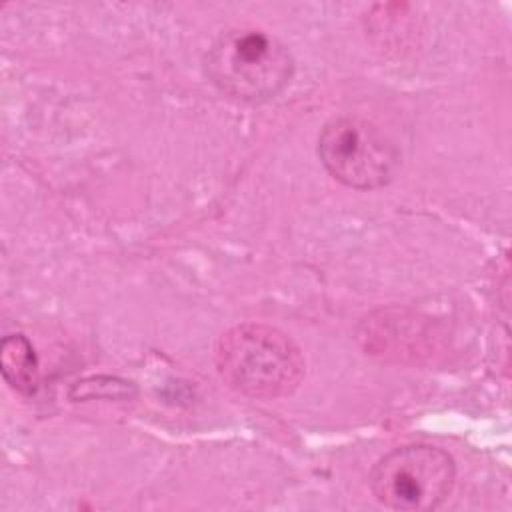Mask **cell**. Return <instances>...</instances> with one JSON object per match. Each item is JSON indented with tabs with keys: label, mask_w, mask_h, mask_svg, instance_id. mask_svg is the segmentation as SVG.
I'll list each match as a JSON object with an SVG mask.
<instances>
[{
	"label": "cell",
	"mask_w": 512,
	"mask_h": 512,
	"mask_svg": "<svg viewBox=\"0 0 512 512\" xmlns=\"http://www.w3.org/2000/svg\"><path fill=\"white\" fill-rule=\"evenodd\" d=\"M204 70L222 94L240 102H264L288 86L294 74V58L268 32L232 28L212 42L204 58Z\"/></svg>",
	"instance_id": "7a4b0ae2"
},
{
	"label": "cell",
	"mask_w": 512,
	"mask_h": 512,
	"mask_svg": "<svg viewBox=\"0 0 512 512\" xmlns=\"http://www.w3.org/2000/svg\"><path fill=\"white\" fill-rule=\"evenodd\" d=\"M0 370L4 380L20 394L38 386V358L24 334H10L0 342Z\"/></svg>",
	"instance_id": "5b68a950"
},
{
	"label": "cell",
	"mask_w": 512,
	"mask_h": 512,
	"mask_svg": "<svg viewBox=\"0 0 512 512\" xmlns=\"http://www.w3.org/2000/svg\"><path fill=\"white\" fill-rule=\"evenodd\" d=\"M456 466L432 444H408L384 454L370 472L374 498L402 512L436 510L452 492Z\"/></svg>",
	"instance_id": "3957f363"
},
{
	"label": "cell",
	"mask_w": 512,
	"mask_h": 512,
	"mask_svg": "<svg viewBox=\"0 0 512 512\" xmlns=\"http://www.w3.org/2000/svg\"><path fill=\"white\" fill-rule=\"evenodd\" d=\"M318 156L338 182L356 190L388 184L400 164L398 148L378 126L358 116L328 120L318 136Z\"/></svg>",
	"instance_id": "277c9868"
},
{
	"label": "cell",
	"mask_w": 512,
	"mask_h": 512,
	"mask_svg": "<svg viewBox=\"0 0 512 512\" xmlns=\"http://www.w3.org/2000/svg\"><path fill=\"white\" fill-rule=\"evenodd\" d=\"M216 366L222 380L252 398H280L292 394L304 378L300 348L278 328L266 324H238L220 336Z\"/></svg>",
	"instance_id": "6da1fadb"
}]
</instances>
